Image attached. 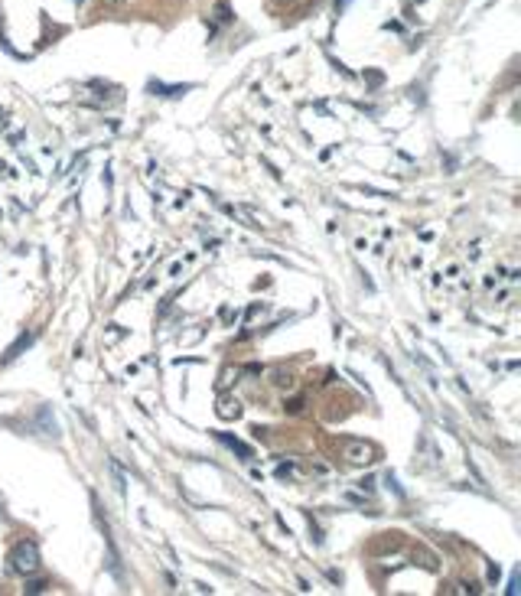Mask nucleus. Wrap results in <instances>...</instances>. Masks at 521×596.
Returning <instances> with one entry per match:
<instances>
[{
	"instance_id": "obj_2",
	"label": "nucleus",
	"mask_w": 521,
	"mask_h": 596,
	"mask_svg": "<svg viewBox=\"0 0 521 596\" xmlns=\"http://www.w3.org/2000/svg\"><path fill=\"white\" fill-rule=\"evenodd\" d=\"M342 456H345L349 463L362 466V463H371V460H375V450H371V444H365V440H345V444H342Z\"/></svg>"
},
{
	"instance_id": "obj_10",
	"label": "nucleus",
	"mask_w": 521,
	"mask_h": 596,
	"mask_svg": "<svg viewBox=\"0 0 521 596\" xmlns=\"http://www.w3.org/2000/svg\"><path fill=\"white\" fill-rule=\"evenodd\" d=\"M274 3H280V7H294L297 0H274Z\"/></svg>"
},
{
	"instance_id": "obj_5",
	"label": "nucleus",
	"mask_w": 521,
	"mask_h": 596,
	"mask_svg": "<svg viewBox=\"0 0 521 596\" xmlns=\"http://www.w3.org/2000/svg\"><path fill=\"white\" fill-rule=\"evenodd\" d=\"M29 342H33V336H20V342H13V346H10V352H7V362H10V359H17V355H20V349H23V346H29Z\"/></svg>"
},
{
	"instance_id": "obj_9",
	"label": "nucleus",
	"mask_w": 521,
	"mask_h": 596,
	"mask_svg": "<svg viewBox=\"0 0 521 596\" xmlns=\"http://www.w3.org/2000/svg\"><path fill=\"white\" fill-rule=\"evenodd\" d=\"M287 407H290V411H300V407H304V397H294V401H290Z\"/></svg>"
},
{
	"instance_id": "obj_3",
	"label": "nucleus",
	"mask_w": 521,
	"mask_h": 596,
	"mask_svg": "<svg viewBox=\"0 0 521 596\" xmlns=\"http://www.w3.org/2000/svg\"><path fill=\"white\" fill-rule=\"evenodd\" d=\"M192 85H163V82H150V92L153 95H166V98H176V95H186Z\"/></svg>"
},
{
	"instance_id": "obj_1",
	"label": "nucleus",
	"mask_w": 521,
	"mask_h": 596,
	"mask_svg": "<svg viewBox=\"0 0 521 596\" xmlns=\"http://www.w3.org/2000/svg\"><path fill=\"white\" fill-rule=\"evenodd\" d=\"M10 570L13 574H23V577H29V574L39 570V548L33 541H20L17 548L10 551Z\"/></svg>"
},
{
	"instance_id": "obj_6",
	"label": "nucleus",
	"mask_w": 521,
	"mask_h": 596,
	"mask_svg": "<svg viewBox=\"0 0 521 596\" xmlns=\"http://www.w3.org/2000/svg\"><path fill=\"white\" fill-rule=\"evenodd\" d=\"M46 587H49L46 580H33V583H27V593H43Z\"/></svg>"
},
{
	"instance_id": "obj_4",
	"label": "nucleus",
	"mask_w": 521,
	"mask_h": 596,
	"mask_svg": "<svg viewBox=\"0 0 521 596\" xmlns=\"http://www.w3.org/2000/svg\"><path fill=\"white\" fill-rule=\"evenodd\" d=\"M218 414H222V417H238V414H241V404H238V401H231V397H225V401H222V407H218Z\"/></svg>"
},
{
	"instance_id": "obj_8",
	"label": "nucleus",
	"mask_w": 521,
	"mask_h": 596,
	"mask_svg": "<svg viewBox=\"0 0 521 596\" xmlns=\"http://www.w3.org/2000/svg\"><path fill=\"white\" fill-rule=\"evenodd\" d=\"M277 385H280V388H294V378H290V375H280V378H277Z\"/></svg>"
},
{
	"instance_id": "obj_7",
	"label": "nucleus",
	"mask_w": 521,
	"mask_h": 596,
	"mask_svg": "<svg viewBox=\"0 0 521 596\" xmlns=\"http://www.w3.org/2000/svg\"><path fill=\"white\" fill-rule=\"evenodd\" d=\"M98 7H101V10H111V7H124V0H101V3H98Z\"/></svg>"
}]
</instances>
